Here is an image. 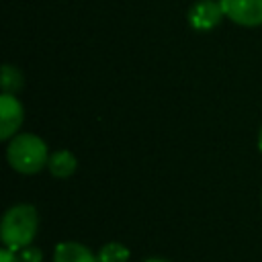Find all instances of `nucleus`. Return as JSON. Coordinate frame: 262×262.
Here are the masks:
<instances>
[{
	"mask_svg": "<svg viewBox=\"0 0 262 262\" xmlns=\"http://www.w3.org/2000/svg\"><path fill=\"white\" fill-rule=\"evenodd\" d=\"M37 229H39L37 209L33 205L18 203V205H12L4 213L2 223H0V237H2L4 248L18 252L33 244Z\"/></svg>",
	"mask_w": 262,
	"mask_h": 262,
	"instance_id": "obj_1",
	"label": "nucleus"
},
{
	"mask_svg": "<svg viewBox=\"0 0 262 262\" xmlns=\"http://www.w3.org/2000/svg\"><path fill=\"white\" fill-rule=\"evenodd\" d=\"M49 156L51 154L47 143L33 133H16L6 147V160L10 168L20 174L41 172L43 168H47Z\"/></svg>",
	"mask_w": 262,
	"mask_h": 262,
	"instance_id": "obj_2",
	"label": "nucleus"
},
{
	"mask_svg": "<svg viewBox=\"0 0 262 262\" xmlns=\"http://www.w3.org/2000/svg\"><path fill=\"white\" fill-rule=\"evenodd\" d=\"M225 16L242 27L262 25V0H219Z\"/></svg>",
	"mask_w": 262,
	"mask_h": 262,
	"instance_id": "obj_3",
	"label": "nucleus"
},
{
	"mask_svg": "<svg viewBox=\"0 0 262 262\" xmlns=\"http://www.w3.org/2000/svg\"><path fill=\"white\" fill-rule=\"evenodd\" d=\"M25 121V108L14 94H0V139H12Z\"/></svg>",
	"mask_w": 262,
	"mask_h": 262,
	"instance_id": "obj_4",
	"label": "nucleus"
},
{
	"mask_svg": "<svg viewBox=\"0 0 262 262\" xmlns=\"http://www.w3.org/2000/svg\"><path fill=\"white\" fill-rule=\"evenodd\" d=\"M225 16L219 0H196L188 10V25L194 31H211Z\"/></svg>",
	"mask_w": 262,
	"mask_h": 262,
	"instance_id": "obj_5",
	"label": "nucleus"
},
{
	"mask_svg": "<svg viewBox=\"0 0 262 262\" xmlns=\"http://www.w3.org/2000/svg\"><path fill=\"white\" fill-rule=\"evenodd\" d=\"M53 262H98V256L78 242H61L53 250Z\"/></svg>",
	"mask_w": 262,
	"mask_h": 262,
	"instance_id": "obj_6",
	"label": "nucleus"
},
{
	"mask_svg": "<svg viewBox=\"0 0 262 262\" xmlns=\"http://www.w3.org/2000/svg\"><path fill=\"white\" fill-rule=\"evenodd\" d=\"M47 168H49L51 176H55V178H68V176H72L76 172L78 160H76V156L70 149H57V151H53L49 156Z\"/></svg>",
	"mask_w": 262,
	"mask_h": 262,
	"instance_id": "obj_7",
	"label": "nucleus"
},
{
	"mask_svg": "<svg viewBox=\"0 0 262 262\" xmlns=\"http://www.w3.org/2000/svg\"><path fill=\"white\" fill-rule=\"evenodd\" d=\"M129 248L121 242H108L98 252V262H127L129 260Z\"/></svg>",
	"mask_w": 262,
	"mask_h": 262,
	"instance_id": "obj_8",
	"label": "nucleus"
},
{
	"mask_svg": "<svg viewBox=\"0 0 262 262\" xmlns=\"http://www.w3.org/2000/svg\"><path fill=\"white\" fill-rule=\"evenodd\" d=\"M23 88V74L10 66V63H4L2 66V92L6 94H14L16 90Z\"/></svg>",
	"mask_w": 262,
	"mask_h": 262,
	"instance_id": "obj_9",
	"label": "nucleus"
},
{
	"mask_svg": "<svg viewBox=\"0 0 262 262\" xmlns=\"http://www.w3.org/2000/svg\"><path fill=\"white\" fill-rule=\"evenodd\" d=\"M16 254H18L20 262H41L43 260V252L39 248H35V246H27V248L18 250Z\"/></svg>",
	"mask_w": 262,
	"mask_h": 262,
	"instance_id": "obj_10",
	"label": "nucleus"
},
{
	"mask_svg": "<svg viewBox=\"0 0 262 262\" xmlns=\"http://www.w3.org/2000/svg\"><path fill=\"white\" fill-rule=\"evenodd\" d=\"M0 262H20V260H18V254H16L14 250L2 248V250H0Z\"/></svg>",
	"mask_w": 262,
	"mask_h": 262,
	"instance_id": "obj_11",
	"label": "nucleus"
},
{
	"mask_svg": "<svg viewBox=\"0 0 262 262\" xmlns=\"http://www.w3.org/2000/svg\"><path fill=\"white\" fill-rule=\"evenodd\" d=\"M258 149L262 154V127H260V133H258Z\"/></svg>",
	"mask_w": 262,
	"mask_h": 262,
	"instance_id": "obj_12",
	"label": "nucleus"
},
{
	"mask_svg": "<svg viewBox=\"0 0 262 262\" xmlns=\"http://www.w3.org/2000/svg\"><path fill=\"white\" fill-rule=\"evenodd\" d=\"M145 262H168V260H162V258H149V260H145Z\"/></svg>",
	"mask_w": 262,
	"mask_h": 262,
	"instance_id": "obj_13",
	"label": "nucleus"
}]
</instances>
